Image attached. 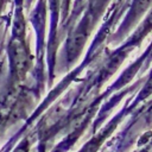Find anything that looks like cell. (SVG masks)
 Masks as SVG:
<instances>
[]
</instances>
